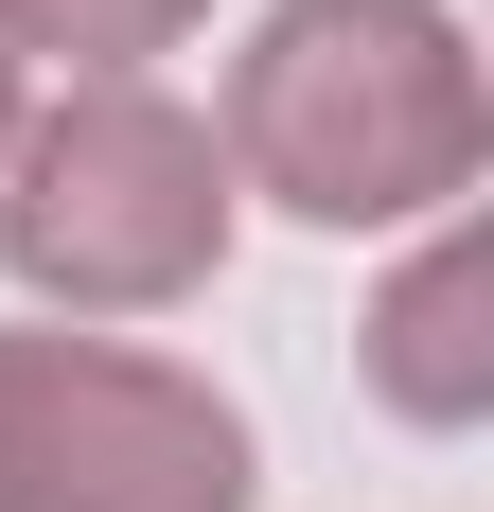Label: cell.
<instances>
[{
  "label": "cell",
  "mask_w": 494,
  "mask_h": 512,
  "mask_svg": "<svg viewBox=\"0 0 494 512\" xmlns=\"http://www.w3.org/2000/svg\"><path fill=\"white\" fill-rule=\"evenodd\" d=\"M494 106L442 0H283L230 71V177L283 195L300 230H389L477 177Z\"/></svg>",
  "instance_id": "obj_1"
},
{
  "label": "cell",
  "mask_w": 494,
  "mask_h": 512,
  "mask_svg": "<svg viewBox=\"0 0 494 512\" xmlns=\"http://www.w3.org/2000/svg\"><path fill=\"white\" fill-rule=\"evenodd\" d=\"M0 265L71 318H159L230 265V142L195 106H159L142 71L89 89L0 142Z\"/></svg>",
  "instance_id": "obj_2"
},
{
  "label": "cell",
  "mask_w": 494,
  "mask_h": 512,
  "mask_svg": "<svg viewBox=\"0 0 494 512\" xmlns=\"http://www.w3.org/2000/svg\"><path fill=\"white\" fill-rule=\"evenodd\" d=\"M0 512H247V424L124 336H0Z\"/></svg>",
  "instance_id": "obj_3"
},
{
  "label": "cell",
  "mask_w": 494,
  "mask_h": 512,
  "mask_svg": "<svg viewBox=\"0 0 494 512\" xmlns=\"http://www.w3.org/2000/svg\"><path fill=\"white\" fill-rule=\"evenodd\" d=\"M371 389H389L406 424H477L494 407V248L477 230H442V248L371 301Z\"/></svg>",
  "instance_id": "obj_4"
},
{
  "label": "cell",
  "mask_w": 494,
  "mask_h": 512,
  "mask_svg": "<svg viewBox=\"0 0 494 512\" xmlns=\"http://www.w3.org/2000/svg\"><path fill=\"white\" fill-rule=\"evenodd\" d=\"M212 0H0V53H71V71H142L177 53Z\"/></svg>",
  "instance_id": "obj_5"
},
{
  "label": "cell",
  "mask_w": 494,
  "mask_h": 512,
  "mask_svg": "<svg viewBox=\"0 0 494 512\" xmlns=\"http://www.w3.org/2000/svg\"><path fill=\"white\" fill-rule=\"evenodd\" d=\"M0 142H18V53H0Z\"/></svg>",
  "instance_id": "obj_6"
}]
</instances>
